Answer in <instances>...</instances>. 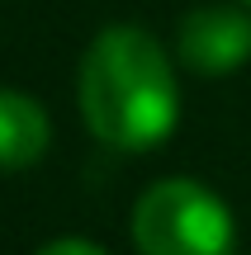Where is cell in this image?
I'll use <instances>...</instances> for the list:
<instances>
[{"mask_svg": "<svg viewBox=\"0 0 251 255\" xmlns=\"http://www.w3.org/2000/svg\"><path fill=\"white\" fill-rule=\"evenodd\" d=\"M81 119L114 151H152L176 132L180 90L171 57L147 28L114 24L81 57Z\"/></svg>", "mask_w": 251, "mask_h": 255, "instance_id": "6da1fadb", "label": "cell"}, {"mask_svg": "<svg viewBox=\"0 0 251 255\" xmlns=\"http://www.w3.org/2000/svg\"><path fill=\"white\" fill-rule=\"evenodd\" d=\"M138 255H233V213L199 180H157L133 203Z\"/></svg>", "mask_w": 251, "mask_h": 255, "instance_id": "7a4b0ae2", "label": "cell"}, {"mask_svg": "<svg viewBox=\"0 0 251 255\" xmlns=\"http://www.w3.org/2000/svg\"><path fill=\"white\" fill-rule=\"evenodd\" d=\"M176 52L195 76H228L251 57V14L242 5H199L180 19Z\"/></svg>", "mask_w": 251, "mask_h": 255, "instance_id": "3957f363", "label": "cell"}, {"mask_svg": "<svg viewBox=\"0 0 251 255\" xmlns=\"http://www.w3.org/2000/svg\"><path fill=\"white\" fill-rule=\"evenodd\" d=\"M47 142H52V123L43 104L19 90H0V170L38 165Z\"/></svg>", "mask_w": 251, "mask_h": 255, "instance_id": "277c9868", "label": "cell"}, {"mask_svg": "<svg viewBox=\"0 0 251 255\" xmlns=\"http://www.w3.org/2000/svg\"><path fill=\"white\" fill-rule=\"evenodd\" d=\"M38 255H109V251H100L95 241H81V237H62V241H47Z\"/></svg>", "mask_w": 251, "mask_h": 255, "instance_id": "5b68a950", "label": "cell"}, {"mask_svg": "<svg viewBox=\"0 0 251 255\" xmlns=\"http://www.w3.org/2000/svg\"><path fill=\"white\" fill-rule=\"evenodd\" d=\"M242 5H247V9H251V0H242Z\"/></svg>", "mask_w": 251, "mask_h": 255, "instance_id": "8992f818", "label": "cell"}]
</instances>
